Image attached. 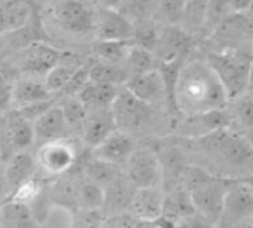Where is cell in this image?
Wrapping results in <instances>:
<instances>
[{"mask_svg": "<svg viewBox=\"0 0 253 228\" xmlns=\"http://www.w3.org/2000/svg\"><path fill=\"white\" fill-rule=\"evenodd\" d=\"M228 101L220 81L206 61L182 66L174 92L176 112L191 118L200 113L226 109Z\"/></svg>", "mask_w": 253, "mask_h": 228, "instance_id": "6da1fadb", "label": "cell"}, {"mask_svg": "<svg viewBox=\"0 0 253 228\" xmlns=\"http://www.w3.org/2000/svg\"><path fill=\"white\" fill-rule=\"evenodd\" d=\"M232 178L213 176L192 167L186 173V189L195 212L207 221L217 224L223 215V201Z\"/></svg>", "mask_w": 253, "mask_h": 228, "instance_id": "7a4b0ae2", "label": "cell"}, {"mask_svg": "<svg viewBox=\"0 0 253 228\" xmlns=\"http://www.w3.org/2000/svg\"><path fill=\"white\" fill-rule=\"evenodd\" d=\"M206 63L220 81L228 100L240 97L247 90V76L253 63L252 48L229 49L222 52H209Z\"/></svg>", "mask_w": 253, "mask_h": 228, "instance_id": "3957f363", "label": "cell"}, {"mask_svg": "<svg viewBox=\"0 0 253 228\" xmlns=\"http://www.w3.org/2000/svg\"><path fill=\"white\" fill-rule=\"evenodd\" d=\"M125 178L136 188H155L163 186L164 170L160 157L149 148L137 146L125 163Z\"/></svg>", "mask_w": 253, "mask_h": 228, "instance_id": "277c9868", "label": "cell"}, {"mask_svg": "<svg viewBox=\"0 0 253 228\" xmlns=\"http://www.w3.org/2000/svg\"><path fill=\"white\" fill-rule=\"evenodd\" d=\"M197 143L207 152H216L229 164H244L253 157V145L246 137L232 133L229 129H222L195 139Z\"/></svg>", "mask_w": 253, "mask_h": 228, "instance_id": "5b68a950", "label": "cell"}, {"mask_svg": "<svg viewBox=\"0 0 253 228\" xmlns=\"http://www.w3.org/2000/svg\"><path fill=\"white\" fill-rule=\"evenodd\" d=\"M110 110L116 129L128 135L142 130L151 118V104L140 101L124 87H121Z\"/></svg>", "mask_w": 253, "mask_h": 228, "instance_id": "8992f818", "label": "cell"}, {"mask_svg": "<svg viewBox=\"0 0 253 228\" xmlns=\"http://www.w3.org/2000/svg\"><path fill=\"white\" fill-rule=\"evenodd\" d=\"M137 142L133 135H128L121 130L112 132L97 148L92 149V157L116 167L125 166L131 154L136 151Z\"/></svg>", "mask_w": 253, "mask_h": 228, "instance_id": "52a82bcc", "label": "cell"}, {"mask_svg": "<svg viewBox=\"0 0 253 228\" xmlns=\"http://www.w3.org/2000/svg\"><path fill=\"white\" fill-rule=\"evenodd\" d=\"M54 17L63 29L76 35L89 33L95 26L91 9L79 0H61L58 2L54 8Z\"/></svg>", "mask_w": 253, "mask_h": 228, "instance_id": "ba28073f", "label": "cell"}, {"mask_svg": "<svg viewBox=\"0 0 253 228\" xmlns=\"http://www.w3.org/2000/svg\"><path fill=\"white\" fill-rule=\"evenodd\" d=\"M35 160L36 166L45 170L48 175H61L73 166L76 160V152L75 148L70 146L67 142L57 140L39 146Z\"/></svg>", "mask_w": 253, "mask_h": 228, "instance_id": "9c48e42d", "label": "cell"}, {"mask_svg": "<svg viewBox=\"0 0 253 228\" xmlns=\"http://www.w3.org/2000/svg\"><path fill=\"white\" fill-rule=\"evenodd\" d=\"M94 29L98 41L130 42L134 36V24L115 8H104L98 12Z\"/></svg>", "mask_w": 253, "mask_h": 228, "instance_id": "30bf717a", "label": "cell"}, {"mask_svg": "<svg viewBox=\"0 0 253 228\" xmlns=\"http://www.w3.org/2000/svg\"><path fill=\"white\" fill-rule=\"evenodd\" d=\"M191 44V36L179 26H166L158 32L154 55L160 63L183 58Z\"/></svg>", "mask_w": 253, "mask_h": 228, "instance_id": "8fae6325", "label": "cell"}, {"mask_svg": "<svg viewBox=\"0 0 253 228\" xmlns=\"http://www.w3.org/2000/svg\"><path fill=\"white\" fill-rule=\"evenodd\" d=\"M166 192L163 186L140 188L134 191L128 212L142 222H155L163 216Z\"/></svg>", "mask_w": 253, "mask_h": 228, "instance_id": "7c38bea8", "label": "cell"}, {"mask_svg": "<svg viewBox=\"0 0 253 228\" xmlns=\"http://www.w3.org/2000/svg\"><path fill=\"white\" fill-rule=\"evenodd\" d=\"M32 126L35 133V143H38L39 146L63 140L69 132V126L58 104L49 107L42 117L32 123Z\"/></svg>", "mask_w": 253, "mask_h": 228, "instance_id": "4fadbf2b", "label": "cell"}, {"mask_svg": "<svg viewBox=\"0 0 253 228\" xmlns=\"http://www.w3.org/2000/svg\"><path fill=\"white\" fill-rule=\"evenodd\" d=\"M231 221H244L253 216V188L232 179L223 201V215Z\"/></svg>", "mask_w": 253, "mask_h": 228, "instance_id": "5bb4252c", "label": "cell"}, {"mask_svg": "<svg viewBox=\"0 0 253 228\" xmlns=\"http://www.w3.org/2000/svg\"><path fill=\"white\" fill-rule=\"evenodd\" d=\"M63 54L51 45L43 42H35L24 48L21 57V69L32 75L45 76L52 67L61 63Z\"/></svg>", "mask_w": 253, "mask_h": 228, "instance_id": "9a60e30c", "label": "cell"}, {"mask_svg": "<svg viewBox=\"0 0 253 228\" xmlns=\"http://www.w3.org/2000/svg\"><path fill=\"white\" fill-rule=\"evenodd\" d=\"M116 130V124L110 109L91 110L82 124V142L91 151L97 148L112 132Z\"/></svg>", "mask_w": 253, "mask_h": 228, "instance_id": "2e32d148", "label": "cell"}, {"mask_svg": "<svg viewBox=\"0 0 253 228\" xmlns=\"http://www.w3.org/2000/svg\"><path fill=\"white\" fill-rule=\"evenodd\" d=\"M9 149L14 152L27 151L35 143L33 126L30 121L24 120L20 113L14 109L3 118V135Z\"/></svg>", "mask_w": 253, "mask_h": 228, "instance_id": "e0dca14e", "label": "cell"}, {"mask_svg": "<svg viewBox=\"0 0 253 228\" xmlns=\"http://www.w3.org/2000/svg\"><path fill=\"white\" fill-rule=\"evenodd\" d=\"M124 88L128 90L140 101L148 103L151 106L154 103L166 100L164 84L158 69L140 75H133L128 82L124 85Z\"/></svg>", "mask_w": 253, "mask_h": 228, "instance_id": "ac0fdd59", "label": "cell"}, {"mask_svg": "<svg viewBox=\"0 0 253 228\" xmlns=\"http://www.w3.org/2000/svg\"><path fill=\"white\" fill-rule=\"evenodd\" d=\"M36 160L29 151L14 152L3 167L8 189H23L36 172Z\"/></svg>", "mask_w": 253, "mask_h": 228, "instance_id": "d6986e66", "label": "cell"}, {"mask_svg": "<svg viewBox=\"0 0 253 228\" xmlns=\"http://www.w3.org/2000/svg\"><path fill=\"white\" fill-rule=\"evenodd\" d=\"M119 90L121 87L116 85L88 81L86 85L75 97L85 106L88 112L101 110V109H110Z\"/></svg>", "mask_w": 253, "mask_h": 228, "instance_id": "ffe728a7", "label": "cell"}, {"mask_svg": "<svg viewBox=\"0 0 253 228\" xmlns=\"http://www.w3.org/2000/svg\"><path fill=\"white\" fill-rule=\"evenodd\" d=\"M231 121L232 120L229 117V113L226 112V109H220V110H211V112L200 113V115L186 118L185 127L189 136H192L194 139H198L213 132L229 129Z\"/></svg>", "mask_w": 253, "mask_h": 228, "instance_id": "44dd1931", "label": "cell"}, {"mask_svg": "<svg viewBox=\"0 0 253 228\" xmlns=\"http://www.w3.org/2000/svg\"><path fill=\"white\" fill-rule=\"evenodd\" d=\"M52 94L48 91L43 81L36 78H24L14 84L11 90V101L17 106L15 109L24 107L32 103L51 100Z\"/></svg>", "mask_w": 253, "mask_h": 228, "instance_id": "7402d4cb", "label": "cell"}, {"mask_svg": "<svg viewBox=\"0 0 253 228\" xmlns=\"http://www.w3.org/2000/svg\"><path fill=\"white\" fill-rule=\"evenodd\" d=\"M195 213L197 212L194 209L192 200H191L186 188H176L171 192L166 194L161 218L169 221L171 224V227L177 225L180 221H183Z\"/></svg>", "mask_w": 253, "mask_h": 228, "instance_id": "603a6c76", "label": "cell"}, {"mask_svg": "<svg viewBox=\"0 0 253 228\" xmlns=\"http://www.w3.org/2000/svg\"><path fill=\"white\" fill-rule=\"evenodd\" d=\"M0 228H39L29 203L21 200L0 206Z\"/></svg>", "mask_w": 253, "mask_h": 228, "instance_id": "cb8c5ba5", "label": "cell"}, {"mask_svg": "<svg viewBox=\"0 0 253 228\" xmlns=\"http://www.w3.org/2000/svg\"><path fill=\"white\" fill-rule=\"evenodd\" d=\"M33 15V8L27 0H11L0 9V30L14 33L26 27Z\"/></svg>", "mask_w": 253, "mask_h": 228, "instance_id": "d4e9b609", "label": "cell"}, {"mask_svg": "<svg viewBox=\"0 0 253 228\" xmlns=\"http://www.w3.org/2000/svg\"><path fill=\"white\" fill-rule=\"evenodd\" d=\"M136 188L130 183V181L125 178L124 173H121L115 181H112L107 186H104L106 200L104 207H110L112 210H128V206L131 203V198L134 195Z\"/></svg>", "mask_w": 253, "mask_h": 228, "instance_id": "484cf974", "label": "cell"}, {"mask_svg": "<svg viewBox=\"0 0 253 228\" xmlns=\"http://www.w3.org/2000/svg\"><path fill=\"white\" fill-rule=\"evenodd\" d=\"M131 73L126 70L124 64L118 63H107V61H97L89 67V81L100 82V84H110L116 87H124Z\"/></svg>", "mask_w": 253, "mask_h": 228, "instance_id": "4316f807", "label": "cell"}, {"mask_svg": "<svg viewBox=\"0 0 253 228\" xmlns=\"http://www.w3.org/2000/svg\"><path fill=\"white\" fill-rule=\"evenodd\" d=\"M122 64L133 76V75H140V73L155 70L158 67V60L154 55V52L145 48L136 46V45H130L128 52H126Z\"/></svg>", "mask_w": 253, "mask_h": 228, "instance_id": "83f0119b", "label": "cell"}, {"mask_svg": "<svg viewBox=\"0 0 253 228\" xmlns=\"http://www.w3.org/2000/svg\"><path fill=\"white\" fill-rule=\"evenodd\" d=\"M207 20V0H186V5L179 23V27L189 36L206 26Z\"/></svg>", "mask_w": 253, "mask_h": 228, "instance_id": "f1b7e54d", "label": "cell"}, {"mask_svg": "<svg viewBox=\"0 0 253 228\" xmlns=\"http://www.w3.org/2000/svg\"><path fill=\"white\" fill-rule=\"evenodd\" d=\"M78 204L84 210H101L104 207V188L92 181H84L78 189Z\"/></svg>", "mask_w": 253, "mask_h": 228, "instance_id": "f546056e", "label": "cell"}, {"mask_svg": "<svg viewBox=\"0 0 253 228\" xmlns=\"http://www.w3.org/2000/svg\"><path fill=\"white\" fill-rule=\"evenodd\" d=\"M122 172L119 170V167L109 164L106 161L97 160V158H91L86 166H85V175L88 181H92L98 185H101L103 188L107 186L112 181H115Z\"/></svg>", "mask_w": 253, "mask_h": 228, "instance_id": "4dcf8cb0", "label": "cell"}, {"mask_svg": "<svg viewBox=\"0 0 253 228\" xmlns=\"http://www.w3.org/2000/svg\"><path fill=\"white\" fill-rule=\"evenodd\" d=\"M130 44L119 41H97L94 45V54L98 55L101 61L122 64L125 55L128 52Z\"/></svg>", "mask_w": 253, "mask_h": 228, "instance_id": "1f68e13d", "label": "cell"}, {"mask_svg": "<svg viewBox=\"0 0 253 228\" xmlns=\"http://www.w3.org/2000/svg\"><path fill=\"white\" fill-rule=\"evenodd\" d=\"M63 110L64 120L69 126V129H82V124L88 115V110L85 109V106L72 95H66L64 100L61 101V104H58Z\"/></svg>", "mask_w": 253, "mask_h": 228, "instance_id": "d6a6232c", "label": "cell"}, {"mask_svg": "<svg viewBox=\"0 0 253 228\" xmlns=\"http://www.w3.org/2000/svg\"><path fill=\"white\" fill-rule=\"evenodd\" d=\"M78 67L72 66V64H66V63H58L55 67H52L46 75H45V85L48 88V91L51 94L63 91L67 85V82L70 81V78L73 76L75 70Z\"/></svg>", "mask_w": 253, "mask_h": 228, "instance_id": "836d02e7", "label": "cell"}, {"mask_svg": "<svg viewBox=\"0 0 253 228\" xmlns=\"http://www.w3.org/2000/svg\"><path fill=\"white\" fill-rule=\"evenodd\" d=\"M186 0H155L154 8L157 15L167 23V26H179Z\"/></svg>", "mask_w": 253, "mask_h": 228, "instance_id": "e575fe53", "label": "cell"}, {"mask_svg": "<svg viewBox=\"0 0 253 228\" xmlns=\"http://www.w3.org/2000/svg\"><path fill=\"white\" fill-rule=\"evenodd\" d=\"M43 224L46 228H75V213L64 204H49Z\"/></svg>", "mask_w": 253, "mask_h": 228, "instance_id": "d590c367", "label": "cell"}, {"mask_svg": "<svg viewBox=\"0 0 253 228\" xmlns=\"http://www.w3.org/2000/svg\"><path fill=\"white\" fill-rule=\"evenodd\" d=\"M229 15H232L226 0H207V20L206 24L219 27Z\"/></svg>", "mask_w": 253, "mask_h": 228, "instance_id": "8d00e7d4", "label": "cell"}, {"mask_svg": "<svg viewBox=\"0 0 253 228\" xmlns=\"http://www.w3.org/2000/svg\"><path fill=\"white\" fill-rule=\"evenodd\" d=\"M234 117L240 127H243L247 136L253 135V98H243L235 104Z\"/></svg>", "mask_w": 253, "mask_h": 228, "instance_id": "74e56055", "label": "cell"}, {"mask_svg": "<svg viewBox=\"0 0 253 228\" xmlns=\"http://www.w3.org/2000/svg\"><path fill=\"white\" fill-rule=\"evenodd\" d=\"M157 36L158 30L152 26H142V27H134V36L133 41L136 42V46L145 48L151 52H154L155 44H157Z\"/></svg>", "mask_w": 253, "mask_h": 228, "instance_id": "f35d334b", "label": "cell"}, {"mask_svg": "<svg viewBox=\"0 0 253 228\" xmlns=\"http://www.w3.org/2000/svg\"><path fill=\"white\" fill-rule=\"evenodd\" d=\"M88 81H89V67L79 66V67L75 70L73 76L70 78V81L67 82V85H66V88H64L63 91L66 92V95L75 97V95L86 85Z\"/></svg>", "mask_w": 253, "mask_h": 228, "instance_id": "ab89813d", "label": "cell"}, {"mask_svg": "<svg viewBox=\"0 0 253 228\" xmlns=\"http://www.w3.org/2000/svg\"><path fill=\"white\" fill-rule=\"evenodd\" d=\"M52 106H54L52 100H46V101L32 103V104H27V106L20 107V109H15V110L20 113V115H21L24 120L33 123L35 120H38L39 117H42L43 113H45L49 107H52Z\"/></svg>", "mask_w": 253, "mask_h": 228, "instance_id": "60d3db41", "label": "cell"}, {"mask_svg": "<svg viewBox=\"0 0 253 228\" xmlns=\"http://www.w3.org/2000/svg\"><path fill=\"white\" fill-rule=\"evenodd\" d=\"M154 2L155 0H119L118 5L125 6V11L130 12L131 15H142L146 9L154 6ZM126 12H124L122 15L125 17Z\"/></svg>", "mask_w": 253, "mask_h": 228, "instance_id": "b9f144b4", "label": "cell"}, {"mask_svg": "<svg viewBox=\"0 0 253 228\" xmlns=\"http://www.w3.org/2000/svg\"><path fill=\"white\" fill-rule=\"evenodd\" d=\"M174 228H219L217 224H213L210 221H207L206 218L200 216L198 213L180 221L177 225H174Z\"/></svg>", "mask_w": 253, "mask_h": 228, "instance_id": "7bdbcfd3", "label": "cell"}, {"mask_svg": "<svg viewBox=\"0 0 253 228\" xmlns=\"http://www.w3.org/2000/svg\"><path fill=\"white\" fill-rule=\"evenodd\" d=\"M226 2L232 14H243L247 11L250 5V0H226Z\"/></svg>", "mask_w": 253, "mask_h": 228, "instance_id": "ee69618b", "label": "cell"}, {"mask_svg": "<svg viewBox=\"0 0 253 228\" xmlns=\"http://www.w3.org/2000/svg\"><path fill=\"white\" fill-rule=\"evenodd\" d=\"M238 181L253 188V173H252V175H249V176H244V178H238Z\"/></svg>", "mask_w": 253, "mask_h": 228, "instance_id": "f6af8a7d", "label": "cell"}, {"mask_svg": "<svg viewBox=\"0 0 253 228\" xmlns=\"http://www.w3.org/2000/svg\"><path fill=\"white\" fill-rule=\"evenodd\" d=\"M247 88L253 90V63H252V66H250L249 76H247Z\"/></svg>", "mask_w": 253, "mask_h": 228, "instance_id": "bcb514c9", "label": "cell"}, {"mask_svg": "<svg viewBox=\"0 0 253 228\" xmlns=\"http://www.w3.org/2000/svg\"><path fill=\"white\" fill-rule=\"evenodd\" d=\"M247 14H249V18L253 20V0H250V5L247 8Z\"/></svg>", "mask_w": 253, "mask_h": 228, "instance_id": "7dc6e473", "label": "cell"}, {"mask_svg": "<svg viewBox=\"0 0 253 228\" xmlns=\"http://www.w3.org/2000/svg\"><path fill=\"white\" fill-rule=\"evenodd\" d=\"M241 228H253V224H244Z\"/></svg>", "mask_w": 253, "mask_h": 228, "instance_id": "c3c4849f", "label": "cell"}, {"mask_svg": "<svg viewBox=\"0 0 253 228\" xmlns=\"http://www.w3.org/2000/svg\"><path fill=\"white\" fill-rule=\"evenodd\" d=\"M250 48H252V55H253V36H252V45H250Z\"/></svg>", "mask_w": 253, "mask_h": 228, "instance_id": "681fc988", "label": "cell"}]
</instances>
